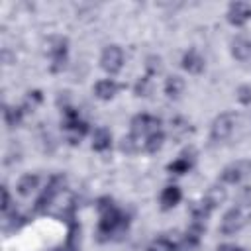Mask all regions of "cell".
<instances>
[{
	"label": "cell",
	"mask_w": 251,
	"mask_h": 251,
	"mask_svg": "<svg viewBox=\"0 0 251 251\" xmlns=\"http://www.w3.org/2000/svg\"><path fill=\"white\" fill-rule=\"evenodd\" d=\"M126 229H127V218L116 206L100 214V222H98V239L100 241H108L110 237H114L116 233H122Z\"/></svg>",
	"instance_id": "cell-1"
},
{
	"label": "cell",
	"mask_w": 251,
	"mask_h": 251,
	"mask_svg": "<svg viewBox=\"0 0 251 251\" xmlns=\"http://www.w3.org/2000/svg\"><path fill=\"white\" fill-rule=\"evenodd\" d=\"M65 186V176L63 175H53L45 186V190L41 192V196L35 200V212H43L47 206L53 204V200L57 198V194L63 190Z\"/></svg>",
	"instance_id": "cell-2"
},
{
	"label": "cell",
	"mask_w": 251,
	"mask_h": 251,
	"mask_svg": "<svg viewBox=\"0 0 251 251\" xmlns=\"http://www.w3.org/2000/svg\"><path fill=\"white\" fill-rule=\"evenodd\" d=\"M247 220H249V212H247L245 208H241V206L231 208V210L224 216L222 226H220V231L226 233V235H231V233L239 231V229L247 224Z\"/></svg>",
	"instance_id": "cell-3"
},
{
	"label": "cell",
	"mask_w": 251,
	"mask_h": 251,
	"mask_svg": "<svg viewBox=\"0 0 251 251\" xmlns=\"http://www.w3.org/2000/svg\"><path fill=\"white\" fill-rule=\"evenodd\" d=\"M233 126H235V114L224 112V114H220V116L214 120L212 129H210V137H212L214 141H224V139H227V137L231 135Z\"/></svg>",
	"instance_id": "cell-4"
},
{
	"label": "cell",
	"mask_w": 251,
	"mask_h": 251,
	"mask_svg": "<svg viewBox=\"0 0 251 251\" xmlns=\"http://www.w3.org/2000/svg\"><path fill=\"white\" fill-rule=\"evenodd\" d=\"M100 65H102V69H104L108 75L120 73V71H122V65H124V51H122L118 45H108V47L102 51Z\"/></svg>",
	"instance_id": "cell-5"
},
{
	"label": "cell",
	"mask_w": 251,
	"mask_h": 251,
	"mask_svg": "<svg viewBox=\"0 0 251 251\" xmlns=\"http://www.w3.org/2000/svg\"><path fill=\"white\" fill-rule=\"evenodd\" d=\"M47 51L51 55V71L59 73L67 63V39L65 37H51Z\"/></svg>",
	"instance_id": "cell-6"
},
{
	"label": "cell",
	"mask_w": 251,
	"mask_h": 251,
	"mask_svg": "<svg viewBox=\"0 0 251 251\" xmlns=\"http://www.w3.org/2000/svg\"><path fill=\"white\" fill-rule=\"evenodd\" d=\"M129 126H131V133L137 135V137H141L145 133L149 135V133L157 131L159 126H161V120L155 118V116H149V114H137V116H133V120H131Z\"/></svg>",
	"instance_id": "cell-7"
},
{
	"label": "cell",
	"mask_w": 251,
	"mask_h": 251,
	"mask_svg": "<svg viewBox=\"0 0 251 251\" xmlns=\"http://www.w3.org/2000/svg\"><path fill=\"white\" fill-rule=\"evenodd\" d=\"M63 129L67 131V139H69L73 145H76V143L88 133V124L82 122L80 118H78V120H65V122H63Z\"/></svg>",
	"instance_id": "cell-8"
},
{
	"label": "cell",
	"mask_w": 251,
	"mask_h": 251,
	"mask_svg": "<svg viewBox=\"0 0 251 251\" xmlns=\"http://www.w3.org/2000/svg\"><path fill=\"white\" fill-rule=\"evenodd\" d=\"M249 169H251L249 163H233V165H229V167H226V169L222 171V182L235 184V182H239V180L247 175Z\"/></svg>",
	"instance_id": "cell-9"
},
{
	"label": "cell",
	"mask_w": 251,
	"mask_h": 251,
	"mask_svg": "<svg viewBox=\"0 0 251 251\" xmlns=\"http://www.w3.org/2000/svg\"><path fill=\"white\" fill-rule=\"evenodd\" d=\"M249 18H251V10L245 2H233L227 10V20L233 25H243Z\"/></svg>",
	"instance_id": "cell-10"
},
{
	"label": "cell",
	"mask_w": 251,
	"mask_h": 251,
	"mask_svg": "<svg viewBox=\"0 0 251 251\" xmlns=\"http://www.w3.org/2000/svg\"><path fill=\"white\" fill-rule=\"evenodd\" d=\"M180 63H182V69L188 71V73H192V75H198V73L204 71V59H202V55L196 49H188L182 55V61Z\"/></svg>",
	"instance_id": "cell-11"
},
{
	"label": "cell",
	"mask_w": 251,
	"mask_h": 251,
	"mask_svg": "<svg viewBox=\"0 0 251 251\" xmlns=\"http://www.w3.org/2000/svg\"><path fill=\"white\" fill-rule=\"evenodd\" d=\"M192 165H194V151L190 149V151H184L173 163H169L167 165V171L169 173H175V175H184V173H188L192 169Z\"/></svg>",
	"instance_id": "cell-12"
},
{
	"label": "cell",
	"mask_w": 251,
	"mask_h": 251,
	"mask_svg": "<svg viewBox=\"0 0 251 251\" xmlns=\"http://www.w3.org/2000/svg\"><path fill=\"white\" fill-rule=\"evenodd\" d=\"M231 55H233L237 61H241V63H245V65H251V41L241 39V37L233 39V41H231Z\"/></svg>",
	"instance_id": "cell-13"
},
{
	"label": "cell",
	"mask_w": 251,
	"mask_h": 251,
	"mask_svg": "<svg viewBox=\"0 0 251 251\" xmlns=\"http://www.w3.org/2000/svg\"><path fill=\"white\" fill-rule=\"evenodd\" d=\"M122 86L114 80V78H104V80H98L96 86H94V94L100 98V100H110L116 96V92L120 90Z\"/></svg>",
	"instance_id": "cell-14"
},
{
	"label": "cell",
	"mask_w": 251,
	"mask_h": 251,
	"mask_svg": "<svg viewBox=\"0 0 251 251\" xmlns=\"http://www.w3.org/2000/svg\"><path fill=\"white\" fill-rule=\"evenodd\" d=\"M180 198H182V192H180L178 186L173 184V186L163 188V192H161V206H163V210L175 208V206L180 202Z\"/></svg>",
	"instance_id": "cell-15"
},
{
	"label": "cell",
	"mask_w": 251,
	"mask_h": 251,
	"mask_svg": "<svg viewBox=\"0 0 251 251\" xmlns=\"http://www.w3.org/2000/svg\"><path fill=\"white\" fill-rule=\"evenodd\" d=\"M112 145V133L106 127H98L92 133V149L94 151H106Z\"/></svg>",
	"instance_id": "cell-16"
},
{
	"label": "cell",
	"mask_w": 251,
	"mask_h": 251,
	"mask_svg": "<svg viewBox=\"0 0 251 251\" xmlns=\"http://www.w3.org/2000/svg\"><path fill=\"white\" fill-rule=\"evenodd\" d=\"M202 233H204V226H202V222H194V224L188 227V231L184 233V241H182V245H184L186 249L196 247V245L200 243Z\"/></svg>",
	"instance_id": "cell-17"
},
{
	"label": "cell",
	"mask_w": 251,
	"mask_h": 251,
	"mask_svg": "<svg viewBox=\"0 0 251 251\" xmlns=\"http://www.w3.org/2000/svg\"><path fill=\"white\" fill-rule=\"evenodd\" d=\"M226 198H227V192H226V188H224L222 184H214V186H210L208 192H206V196H204V200H206L212 208L224 204Z\"/></svg>",
	"instance_id": "cell-18"
},
{
	"label": "cell",
	"mask_w": 251,
	"mask_h": 251,
	"mask_svg": "<svg viewBox=\"0 0 251 251\" xmlns=\"http://www.w3.org/2000/svg\"><path fill=\"white\" fill-rule=\"evenodd\" d=\"M39 184V176L37 175H24L20 180H18V192L20 196H29Z\"/></svg>",
	"instance_id": "cell-19"
},
{
	"label": "cell",
	"mask_w": 251,
	"mask_h": 251,
	"mask_svg": "<svg viewBox=\"0 0 251 251\" xmlns=\"http://www.w3.org/2000/svg\"><path fill=\"white\" fill-rule=\"evenodd\" d=\"M182 90H184V80L180 76L175 75V76H169L165 80V94L169 98H178L182 94Z\"/></svg>",
	"instance_id": "cell-20"
},
{
	"label": "cell",
	"mask_w": 251,
	"mask_h": 251,
	"mask_svg": "<svg viewBox=\"0 0 251 251\" xmlns=\"http://www.w3.org/2000/svg\"><path fill=\"white\" fill-rule=\"evenodd\" d=\"M163 141H165V133L161 129H157V131H153V133L147 135V139L143 141V149L147 153H157L163 147Z\"/></svg>",
	"instance_id": "cell-21"
},
{
	"label": "cell",
	"mask_w": 251,
	"mask_h": 251,
	"mask_svg": "<svg viewBox=\"0 0 251 251\" xmlns=\"http://www.w3.org/2000/svg\"><path fill=\"white\" fill-rule=\"evenodd\" d=\"M214 208L202 198L200 202H194L192 206H190V216H192V220L194 222H204L208 216H210V212H212Z\"/></svg>",
	"instance_id": "cell-22"
},
{
	"label": "cell",
	"mask_w": 251,
	"mask_h": 251,
	"mask_svg": "<svg viewBox=\"0 0 251 251\" xmlns=\"http://www.w3.org/2000/svg\"><path fill=\"white\" fill-rule=\"evenodd\" d=\"M22 116H24V110H22V108L4 106V122H6L8 127H16V126L22 122Z\"/></svg>",
	"instance_id": "cell-23"
},
{
	"label": "cell",
	"mask_w": 251,
	"mask_h": 251,
	"mask_svg": "<svg viewBox=\"0 0 251 251\" xmlns=\"http://www.w3.org/2000/svg\"><path fill=\"white\" fill-rule=\"evenodd\" d=\"M120 149L124 151V153H137L139 149H141V137H137V135H133V133H129V135H126L124 139H122V143H120Z\"/></svg>",
	"instance_id": "cell-24"
},
{
	"label": "cell",
	"mask_w": 251,
	"mask_h": 251,
	"mask_svg": "<svg viewBox=\"0 0 251 251\" xmlns=\"http://www.w3.org/2000/svg\"><path fill=\"white\" fill-rule=\"evenodd\" d=\"M133 90H135V94H137V96H149V94H151V90H153V80H151V76H149V75L141 76V78L135 82Z\"/></svg>",
	"instance_id": "cell-25"
},
{
	"label": "cell",
	"mask_w": 251,
	"mask_h": 251,
	"mask_svg": "<svg viewBox=\"0 0 251 251\" xmlns=\"http://www.w3.org/2000/svg\"><path fill=\"white\" fill-rule=\"evenodd\" d=\"M147 251H176V245L167 237H159L147 247Z\"/></svg>",
	"instance_id": "cell-26"
},
{
	"label": "cell",
	"mask_w": 251,
	"mask_h": 251,
	"mask_svg": "<svg viewBox=\"0 0 251 251\" xmlns=\"http://www.w3.org/2000/svg\"><path fill=\"white\" fill-rule=\"evenodd\" d=\"M188 131H190V127H188L186 120H182V118H175V120L171 122V133H173L175 137H182V135H186Z\"/></svg>",
	"instance_id": "cell-27"
},
{
	"label": "cell",
	"mask_w": 251,
	"mask_h": 251,
	"mask_svg": "<svg viewBox=\"0 0 251 251\" xmlns=\"http://www.w3.org/2000/svg\"><path fill=\"white\" fill-rule=\"evenodd\" d=\"M43 100V96H41V92L39 90H33V92H27V96H25V102H24V106H22V110L24 112H27V110H33L39 102Z\"/></svg>",
	"instance_id": "cell-28"
},
{
	"label": "cell",
	"mask_w": 251,
	"mask_h": 251,
	"mask_svg": "<svg viewBox=\"0 0 251 251\" xmlns=\"http://www.w3.org/2000/svg\"><path fill=\"white\" fill-rule=\"evenodd\" d=\"M145 69H147V75H149V76H153V75H157V73L161 71V59H159V57H155V55H151V57H147V63H145Z\"/></svg>",
	"instance_id": "cell-29"
},
{
	"label": "cell",
	"mask_w": 251,
	"mask_h": 251,
	"mask_svg": "<svg viewBox=\"0 0 251 251\" xmlns=\"http://www.w3.org/2000/svg\"><path fill=\"white\" fill-rule=\"evenodd\" d=\"M235 94L241 104H251V84H241Z\"/></svg>",
	"instance_id": "cell-30"
},
{
	"label": "cell",
	"mask_w": 251,
	"mask_h": 251,
	"mask_svg": "<svg viewBox=\"0 0 251 251\" xmlns=\"http://www.w3.org/2000/svg\"><path fill=\"white\" fill-rule=\"evenodd\" d=\"M2 212L8 214L10 212V194H8V188L2 186Z\"/></svg>",
	"instance_id": "cell-31"
},
{
	"label": "cell",
	"mask_w": 251,
	"mask_h": 251,
	"mask_svg": "<svg viewBox=\"0 0 251 251\" xmlns=\"http://www.w3.org/2000/svg\"><path fill=\"white\" fill-rule=\"evenodd\" d=\"M218 251H243V249H241V247H237V245L224 243V245H220V247H218Z\"/></svg>",
	"instance_id": "cell-32"
}]
</instances>
